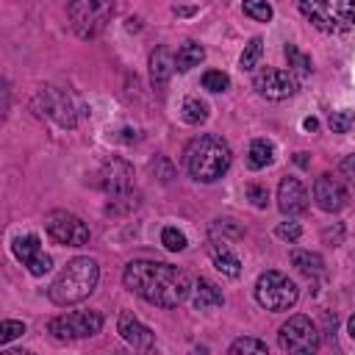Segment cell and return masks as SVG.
Here are the masks:
<instances>
[{
    "mask_svg": "<svg viewBox=\"0 0 355 355\" xmlns=\"http://www.w3.org/2000/svg\"><path fill=\"white\" fill-rule=\"evenodd\" d=\"M122 283L155 308H178L191 294L189 275L164 261H130L122 272Z\"/></svg>",
    "mask_w": 355,
    "mask_h": 355,
    "instance_id": "cell-1",
    "label": "cell"
},
{
    "mask_svg": "<svg viewBox=\"0 0 355 355\" xmlns=\"http://www.w3.org/2000/svg\"><path fill=\"white\" fill-rule=\"evenodd\" d=\"M233 153L230 144L216 133H200L194 136L183 150V164L189 175L200 183H214L230 169Z\"/></svg>",
    "mask_w": 355,
    "mask_h": 355,
    "instance_id": "cell-2",
    "label": "cell"
},
{
    "mask_svg": "<svg viewBox=\"0 0 355 355\" xmlns=\"http://www.w3.org/2000/svg\"><path fill=\"white\" fill-rule=\"evenodd\" d=\"M97 280H100V266L94 258H89V255L72 258L50 283L47 297H50V302H55L61 308L78 305L97 288Z\"/></svg>",
    "mask_w": 355,
    "mask_h": 355,
    "instance_id": "cell-3",
    "label": "cell"
},
{
    "mask_svg": "<svg viewBox=\"0 0 355 355\" xmlns=\"http://www.w3.org/2000/svg\"><path fill=\"white\" fill-rule=\"evenodd\" d=\"M300 14L322 33H344L355 25V0H300Z\"/></svg>",
    "mask_w": 355,
    "mask_h": 355,
    "instance_id": "cell-4",
    "label": "cell"
},
{
    "mask_svg": "<svg viewBox=\"0 0 355 355\" xmlns=\"http://www.w3.org/2000/svg\"><path fill=\"white\" fill-rule=\"evenodd\" d=\"M67 17H69V28L80 39H94L111 22L114 0H69Z\"/></svg>",
    "mask_w": 355,
    "mask_h": 355,
    "instance_id": "cell-5",
    "label": "cell"
},
{
    "mask_svg": "<svg viewBox=\"0 0 355 355\" xmlns=\"http://www.w3.org/2000/svg\"><path fill=\"white\" fill-rule=\"evenodd\" d=\"M297 300H300V288L283 272L269 269L255 280V302L261 308H266V311H275V313L277 311H288V308L297 305Z\"/></svg>",
    "mask_w": 355,
    "mask_h": 355,
    "instance_id": "cell-6",
    "label": "cell"
},
{
    "mask_svg": "<svg viewBox=\"0 0 355 355\" xmlns=\"http://www.w3.org/2000/svg\"><path fill=\"white\" fill-rule=\"evenodd\" d=\"M277 347L291 355H311L319 349V330L302 313L288 316V322H283L277 330Z\"/></svg>",
    "mask_w": 355,
    "mask_h": 355,
    "instance_id": "cell-7",
    "label": "cell"
},
{
    "mask_svg": "<svg viewBox=\"0 0 355 355\" xmlns=\"http://www.w3.org/2000/svg\"><path fill=\"white\" fill-rule=\"evenodd\" d=\"M100 327H103L100 311H69V313L50 319L47 333L55 341H78V338H89V336L100 333Z\"/></svg>",
    "mask_w": 355,
    "mask_h": 355,
    "instance_id": "cell-8",
    "label": "cell"
},
{
    "mask_svg": "<svg viewBox=\"0 0 355 355\" xmlns=\"http://www.w3.org/2000/svg\"><path fill=\"white\" fill-rule=\"evenodd\" d=\"M44 230L50 233L53 241L67 244V247H83L92 239L89 225L80 216H75L69 211H61V208H55V211H50L44 216Z\"/></svg>",
    "mask_w": 355,
    "mask_h": 355,
    "instance_id": "cell-9",
    "label": "cell"
},
{
    "mask_svg": "<svg viewBox=\"0 0 355 355\" xmlns=\"http://www.w3.org/2000/svg\"><path fill=\"white\" fill-rule=\"evenodd\" d=\"M36 108L42 111V114H47L55 125H61V128H75V122H78V111H75V103H72V97H69V92H64V89H58V86H42L39 92H36Z\"/></svg>",
    "mask_w": 355,
    "mask_h": 355,
    "instance_id": "cell-10",
    "label": "cell"
},
{
    "mask_svg": "<svg viewBox=\"0 0 355 355\" xmlns=\"http://www.w3.org/2000/svg\"><path fill=\"white\" fill-rule=\"evenodd\" d=\"M252 86L261 97L266 100H288L297 94L300 80L291 69H277V67H266L252 78Z\"/></svg>",
    "mask_w": 355,
    "mask_h": 355,
    "instance_id": "cell-11",
    "label": "cell"
},
{
    "mask_svg": "<svg viewBox=\"0 0 355 355\" xmlns=\"http://www.w3.org/2000/svg\"><path fill=\"white\" fill-rule=\"evenodd\" d=\"M97 186L108 197L130 194V189H133V166L125 158H108L97 172Z\"/></svg>",
    "mask_w": 355,
    "mask_h": 355,
    "instance_id": "cell-12",
    "label": "cell"
},
{
    "mask_svg": "<svg viewBox=\"0 0 355 355\" xmlns=\"http://www.w3.org/2000/svg\"><path fill=\"white\" fill-rule=\"evenodd\" d=\"M11 252H14V258H17L19 263H25V266H28V272H31L33 277H42L44 272H50V269H53V258L42 250L39 236H33V233L17 236V239H14V244H11Z\"/></svg>",
    "mask_w": 355,
    "mask_h": 355,
    "instance_id": "cell-13",
    "label": "cell"
},
{
    "mask_svg": "<svg viewBox=\"0 0 355 355\" xmlns=\"http://www.w3.org/2000/svg\"><path fill=\"white\" fill-rule=\"evenodd\" d=\"M313 200H316V205H319L322 211L336 214V211H341V208L349 202V194H347V189L341 186V180H336L333 175H319V178L313 180Z\"/></svg>",
    "mask_w": 355,
    "mask_h": 355,
    "instance_id": "cell-14",
    "label": "cell"
},
{
    "mask_svg": "<svg viewBox=\"0 0 355 355\" xmlns=\"http://www.w3.org/2000/svg\"><path fill=\"white\" fill-rule=\"evenodd\" d=\"M277 208L286 216H300L308 211V191L297 178H283L277 186Z\"/></svg>",
    "mask_w": 355,
    "mask_h": 355,
    "instance_id": "cell-15",
    "label": "cell"
},
{
    "mask_svg": "<svg viewBox=\"0 0 355 355\" xmlns=\"http://www.w3.org/2000/svg\"><path fill=\"white\" fill-rule=\"evenodd\" d=\"M116 330H119V336H122V341L125 344H130L133 349H150L153 344H155V336H153V330L147 327V324H141L133 313H119V322H116Z\"/></svg>",
    "mask_w": 355,
    "mask_h": 355,
    "instance_id": "cell-16",
    "label": "cell"
},
{
    "mask_svg": "<svg viewBox=\"0 0 355 355\" xmlns=\"http://www.w3.org/2000/svg\"><path fill=\"white\" fill-rule=\"evenodd\" d=\"M208 255H211L214 266L225 277H239L241 275V261H239V255L230 250V244L225 239H208Z\"/></svg>",
    "mask_w": 355,
    "mask_h": 355,
    "instance_id": "cell-17",
    "label": "cell"
},
{
    "mask_svg": "<svg viewBox=\"0 0 355 355\" xmlns=\"http://www.w3.org/2000/svg\"><path fill=\"white\" fill-rule=\"evenodd\" d=\"M175 69H178V67H175L172 50L164 47V44H158V47L150 53V80H153V86L161 89V86L169 80V75H172Z\"/></svg>",
    "mask_w": 355,
    "mask_h": 355,
    "instance_id": "cell-18",
    "label": "cell"
},
{
    "mask_svg": "<svg viewBox=\"0 0 355 355\" xmlns=\"http://www.w3.org/2000/svg\"><path fill=\"white\" fill-rule=\"evenodd\" d=\"M191 302H194L197 311H214V308H219L225 302V297H222L219 286H214L205 277H197L191 283Z\"/></svg>",
    "mask_w": 355,
    "mask_h": 355,
    "instance_id": "cell-19",
    "label": "cell"
},
{
    "mask_svg": "<svg viewBox=\"0 0 355 355\" xmlns=\"http://www.w3.org/2000/svg\"><path fill=\"white\" fill-rule=\"evenodd\" d=\"M275 161V144L269 139H252L247 150V166L250 169H263Z\"/></svg>",
    "mask_w": 355,
    "mask_h": 355,
    "instance_id": "cell-20",
    "label": "cell"
},
{
    "mask_svg": "<svg viewBox=\"0 0 355 355\" xmlns=\"http://www.w3.org/2000/svg\"><path fill=\"white\" fill-rule=\"evenodd\" d=\"M205 58V47L197 44V42H183L175 53V67L180 72H189L191 67H200V61Z\"/></svg>",
    "mask_w": 355,
    "mask_h": 355,
    "instance_id": "cell-21",
    "label": "cell"
},
{
    "mask_svg": "<svg viewBox=\"0 0 355 355\" xmlns=\"http://www.w3.org/2000/svg\"><path fill=\"white\" fill-rule=\"evenodd\" d=\"M291 263L305 272V275H322L324 272V258L319 252H311V250H291Z\"/></svg>",
    "mask_w": 355,
    "mask_h": 355,
    "instance_id": "cell-22",
    "label": "cell"
},
{
    "mask_svg": "<svg viewBox=\"0 0 355 355\" xmlns=\"http://www.w3.org/2000/svg\"><path fill=\"white\" fill-rule=\"evenodd\" d=\"M180 116L189 125H202L208 119V103L200 100V97H186L183 105H180Z\"/></svg>",
    "mask_w": 355,
    "mask_h": 355,
    "instance_id": "cell-23",
    "label": "cell"
},
{
    "mask_svg": "<svg viewBox=\"0 0 355 355\" xmlns=\"http://www.w3.org/2000/svg\"><path fill=\"white\" fill-rule=\"evenodd\" d=\"M261 53H263V39H261V36H252L250 44H244V53H241V58H239L241 69H255L258 61H261Z\"/></svg>",
    "mask_w": 355,
    "mask_h": 355,
    "instance_id": "cell-24",
    "label": "cell"
},
{
    "mask_svg": "<svg viewBox=\"0 0 355 355\" xmlns=\"http://www.w3.org/2000/svg\"><path fill=\"white\" fill-rule=\"evenodd\" d=\"M286 58H288V67H291V72L294 75H308L311 72V58L305 55V53H300L294 44H286Z\"/></svg>",
    "mask_w": 355,
    "mask_h": 355,
    "instance_id": "cell-25",
    "label": "cell"
},
{
    "mask_svg": "<svg viewBox=\"0 0 355 355\" xmlns=\"http://www.w3.org/2000/svg\"><path fill=\"white\" fill-rule=\"evenodd\" d=\"M241 8H244L247 17H252V19H258V22H269V19H272V6H269L266 0H244Z\"/></svg>",
    "mask_w": 355,
    "mask_h": 355,
    "instance_id": "cell-26",
    "label": "cell"
},
{
    "mask_svg": "<svg viewBox=\"0 0 355 355\" xmlns=\"http://www.w3.org/2000/svg\"><path fill=\"white\" fill-rule=\"evenodd\" d=\"M227 352H230V355H241V352H258V355H263V352H266V341L250 338V336H247V338H236Z\"/></svg>",
    "mask_w": 355,
    "mask_h": 355,
    "instance_id": "cell-27",
    "label": "cell"
},
{
    "mask_svg": "<svg viewBox=\"0 0 355 355\" xmlns=\"http://www.w3.org/2000/svg\"><path fill=\"white\" fill-rule=\"evenodd\" d=\"M327 125L333 133H349L355 128V111H336V114H330Z\"/></svg>",
    "mask_w": 355,
    "mask_h": 355,
    "instance_id": "cell-28",
    "label": "cell"
},
{
    "mask_svg": "<svg viewBox=\"0 0 355 355\" xmlns=\"http://www.w3.org/2000/svg\"><path fill=\"white\" fill-rule=\"evenodd\" d=\"M161 244L169 250V252H180V250H186V236L178 230V227H164L161 230Z\"/></svg>",
    "mask_w": 355,
    "mask_h": 355,
    "instance_id": "cell-29",
    "label": "cell"
},
{
    "mask_svg": "<svg viewBox=\"0 0 355 355\" xmlns=\"http://www.w3.org/2000/svg\"><path fill=\"white\" fill-rule=\"evenodd\" d=\"M227 86H230V78L219 69H208L202 75V89H208V92H225Z\"/></svg>",
    "mask_w": 355,
    "mask_h": 355,
    "instance_id": "cell-30",
    "label": "cell"
},
{
    "mask_svg": "<svg viewBox=\"0 0 355 355\" xmlns=\"http://www.w3.org/2000/svg\"><path fill=\"white\" fill-rule=\"evenodd\" d=\"M22 333H25V324L22 322H17V319H3L0 322V344H8L14 338H19Z\"/></svg>",
    "mask_w": 355,
    "mask_h": 355,
    "instance_id": "cell-31",
    "label": "cell"
},
{
    "mask_svg": "<svg viewBox=\"0 0 355 355\" xmlns=\"http://www.w3.org/2000/svg\"><path fill=\"white\" fill-rule=\"evenodd\" d=\"M275 236L283 239V241H297V239L302 236V227H300L297 222H280V225L275 227Z\"/></svg>",
    "mask_w": 355,
    "mask_h": 355,
    "instance_id": "cell-32",
    "label": "cell"
},
{
    "mask_svg": "<svg viewBox=\"0 0 355 355\" xmlns=\"http://www.w3.org/2000/svg\"><path fill=\"white\" fill-rule=\"evenodd\" d=\"M247 194H250V200H252V205H255V208H263V205H266V200H269L266 189H261V186H250V189H247Z\"/></svg>",
    "mask_w": 355,
    "mask_h": 355,
    "instance_id": "cell-33",
    "label": "cell"
},
{
    "mask_svg": "<svg viewBox=\"0 0 355 355\" xmlns=\"http://www.w3.org/2000/svg\"><path fill=\"white\" fill-rule=\"evenodd\" d=\"M341 175L355 186V153H352V155H347V158L341 161Z\"/></svg>",
    "mask_w": 355,
    "mask_h": 355,
    "instance_id": "cell-34",
    "label": "cell"
},
{
    "mask_svg": "<svg viewBox=\"0 0 355 355\" xmlns=\"http://www.w3.org/2000/svg\"><path fill=\"white\" fill-rule=\"evenodd\" d=\"M302 128H305V130H316V128H319V122H316L313 116H308V119L302 122Z\"/></svg>",
    "mask_w": 355,
    "mask_h": 355,
    "instance_id": "cell-35",
    "label": "cell"
},
{
    "mask_svg": "<svg viewBox=\"0 0 355 355\" xmlns=\"http://www.w3.org/2000/svg\"><path fill=\"white\" fill-rule=\"evenodd\" d=\"M347 330H349V336H352V341H355V313L349 316V322H347Z\"/></svg>",
    "mask_w": 355,
    "mask_h": 355,
    "instance_id": "cell-36",
    "label": "cell"
},
{
    "mask_svg": "<svg viewBox=\"0 0 355 355\" xmlns=\"http://www.w3.org/2000/svg\"><path fill=\"white\" fill-rule=\"evenodd\" d=\"M297 164H300V166H305V164H308V158H305V153H297Z\"/></svg>",
    "mask_w": 355,
    "mask_h": 355,
    "instance_id": "cell-37",
    "label": "cell"
}]
</instances>
